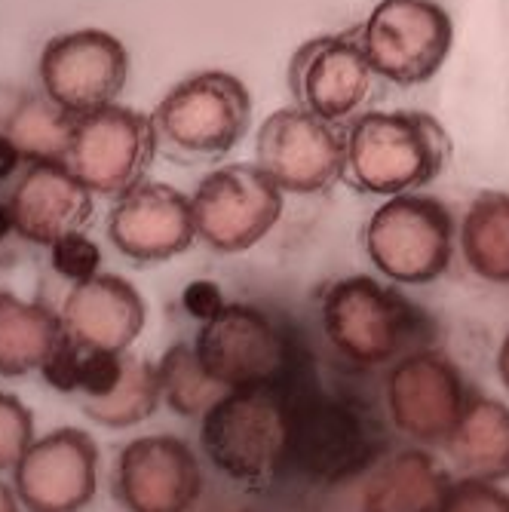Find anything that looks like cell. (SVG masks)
Returning a JSON list of instances; mask_svg holds the SVG:
<instances>
[{
	"label": "cell",
	"instance_id": "1",
	"mask_svg": "<svg viewBox=\"0 0 509 512\" xmlns=\"http://www.w3.org/2000/svg\"><path fill=\"white\" fill-rule=\"evenodd\" d=\"M451 160V135L424 111H368L347 126L344 178L362 194L402 197L436 181Z\"/></svg>",
	"mask_w": 509,
	"mask_h": 512
},
{
	"label": "cell",
	"instance_id": "2",
	"mask_svg": "<svg viewBox=\"0 0 509 512\" xmlns=\"http://www.w3.org/2000/svg\"><path fill=\"white\" fill-rule=\"evenodd\" d=\"M200 442L221 476L267 488L292 457V405L273 387L227 390L203 414Z\"/></svg>",
	"mask_w": 509,
	"mask_h": 512
},
{
	"label": "cell",
	"instance_id": "3",
	"mask_svg": "<svg viewBox=\"0 0 509 512\" xmlns=\"http://www.w3.org/2000/svg\"><path fill=\"white\" fill-rule=\"evenodd\" d=\"M151 120L166 157L181 163L221 160L252 126V96L237 74L200 71L175 83Z\"/></svg>",
	"mask_w": 509,
	"mask_h": 512
},
{
	"label": "cell",
	"instance_id": "4",
	"mask_svg": "<svg viewBox=\"0 0 509 512\" xmlns=\"http://www.w3.org/2000/svg\"><path fill=\"white\" fill-rule=\"evenodd\" d=\"M454 215L424 194L384 200L365 224V252L393 283L427 286L439 279L454 258Z\"/></svg>",
	"mask_w": 509,
	"mask_h": 512
},
{
	"label": "cell",
	"instance_id": "5",
	"mask_svg": "<svg viewBox=\"0 0 509 512\" xmlns=\"http://www.w3.org/2000/svg\"><path fill=\"white\" fill-rule=\"evenodd\" d=\"M454 25L436 0H381L359 25V43L375 74L396 86H418L439 74Z\"/></svg>",
	"mask_w": 509,
	"mask_h": 512
},
{
	"label": "cell",
	"instance_id": "6",
	"mask_svg": "<svg viewBox=\"0 0 509 512\" xmlns=\"http://www.w3.org/2000/svg\"><path fill=\"white\" fill-rule=\"evenodd\" d=\"M197 240L237 255L258 246L283 215V191L258 163L212 169L191 194Z\"/></svg>",
	"mask_w": 509,
	"mask_h": 512
},
{
	"label": "cell",
	"instance_id": "7",
	"mask_svg": "<svg viewBox=\"0 0 509 512\" xmlns=\"http://www.w3.org/2000/svg\"><path fill=\"white\" fill-rule=\"evenodd\" d=\"M286 77L298 108L338 129L356 123L375 102L378 74L359 43V28L301 43Z\"/></svg>",
	"mask_w": 509,
	"mask_h": 512
},
{
	"label": "cell",
	"instance_id": "8",
	"mask_svg": "<svg viewBox=\"0 0 509 512\" xmlns=\"http://www.w3.org/2000/svg\"><path fill=\"white\" fill-rule=\"evenodd\" d=\"M157 151L151 114L111 105L77 120L65 163L92 194L120 200L145 181Z\"/></svg>",
	"mask_w": 509,
	"mask_h": 512
},
{
	"label": "cell",
	"instance_id": "9",
	"mask_svg": "<svg viewBox=\"0 0 509 512\" xmlns=\"http://www.w3.org/2000/svg\"><path fill=\"white\" fill-rule=\"evenodd\" d=\"M414 307L372 276H344L322 295V329L350 362H393L414 335Z\"/></svg>",
	"mask_w": 509,
	"mask_h": 512
},
{
	"label": "cell",
	"instance_id": "10",
	"mask_svg": "<svg viewBox=\"0 0 509 512\" xmlns=\"http://www.w3.org/2000/svg\"><path fill=\"white\" fill-rule=\"evenodd\" d=\"M255 157L283 194H322L347 172V129L298 105L280 108L261 123Z\"/></svg>",
	"mask_w": 509,
	"mask_h": 512
},
{
	"label": "cell",
	"instance_id": "11",
	"mask_svg": "<svg viewBox=\"0 0 509 512\" xmlns=\"http://www.w3.org/2000/svg\"><path fill=\"white\" fill-rule=\"evenodd\" d=\"M40 89L74 120L117 105L126 86V46L99 28L53 37L40 53Z\"/></svg>",
	"mask_w": 509,
	"mask_h": 512
},
{
	"label": "cell",
	"instance_id": "12",
	"mask_svg": "<svg viewBox=\"0 0 509 512\" xmlns=\"http://www.w3.org/2000/svg\"><path fill=\"white\" fill-rule=\"evenodd\" d=\"M384 393L393 427L421 445H445L470 402L457 365L436 350H414L396 359Z\"/></svg>",
	"mask_w": 509,
	"mask_h": 512
},
{
	"label": "cell",
	"instance_id": "13",
	"mask_svg": "<svg viewBox=\"0 0 509 512\" xmlns=\"http://www.w3.org/2000/svg\"><path fill=\"white\" fill-rule=\"evenodd\" d=\"M194 350L203 371L224 390L273 387L286 368L283 335L249 304H227L215 319L203 322Z\"/></svg>",
	"mask_w": 509,
	"mask_h": 512
},
{
	"label": "cell",
	"instance_id": "14",
	"mask_svg": "<svg viewBox=\"0 0 509 512\" xmlns=\"http://www.w3.org/2000/svg\"><path fill=\"white\" fill-rule=\"evenodd\" d=\"M114 494L129 512H191L203 494L200 460L178 436H138L117 454Z\"/></svg>",
	"mask_w": 509,
	"mask_h": 512
},
{
	"label": "cell",
	"instance_id": "15",
	"mask_svg": "<svg viewBox=\"0 0 509 512\" xmlns=\"http://www.w3.org/2000/svg\"><path fill=\"white\" fill-rule=\"evenodd\" d=\"M99 448L77 427L31 442L16 467V497L31 512H77L96 497Z\"/></svg>",
	"mask_w": 509,
	"mask_h": 512
},
{
	"label": "cell",
	"instance_id": "16",
	"mask_svg": "<svg viewBox=\"0 0 509 512\" xmlns=\"http://www.w3.org/2000/svg\"><path fill=\"white\" fill-rule=\"evenodd\" d=\"M108 240L120 255L142 264L184 255L197 240L191 197L163 181H142L108 212Z\"/></svg>",
	"mask_w": 509,
	"mask_h": 512
},
{
	"label": "cell",
	"instance_id": "17",
	"mask_svg": "<svg viewBox=\"0 0 509 512\" xmlns=\"http://www.w3.org/2000/svg\"><path fill=\"white\" fill-rule=\"evenodd\" d=\"M372 436L362 417L326 396H310L292 405V457L319 482H341L372 460Z\"/></svg>",
	"mask_w": 509,
	"mask_h": 512
},
{
	"label": "cell",
	"instance_id": "18",
	"mask_svg": "<svg viewBox=\"0 0 509 512\" xmlns=\"http://www.w3.org/2000/svg\"><path fill=\"white\" fill-rule=\"evenodd\" d=\"M80 408L89 421L111 430H126L148 421L163 402L157 362L114 350L83 353L80 368Z\"/></svg>",
	"mask_w": 509,
	"mask_h": 512
},
{
	"label": "cell",
	"instance_id": "19",
	"mask_svg": "<svg viewBox=\"0 0 509 512\" xmlns=\"http://www.w3.org/2000/svg\"><path fill=\"white\" fill-rule=\"evenodd\" d=\"M16 234L34 246H56L65 237L86 234L92 224V191L68 163H31L10 194Z\"/></svg>",
	"mask_w": 509,
	"mask_h": 512
},
{
	"label": "cell",
	"instance_id": "20",
	"mask_svg": "<svg viewBox=\"0 0 509 512\" xmlns=\"http://www.w3.org/2000/svg\"><path fill=\"white\" fill-rule=\"evenodd\" d=\"M62 329L89 350L126 353L142 335L148 307L138 289L123 276L99 273L71 286L62 307Z\"/></svg>",
	"mask_w": 509,
	"mask_h": 512
},
{
	"label": "cell",
	"instance_id": "21",
	"mask_svg": "<svg viewBox=\"0 0 509 512\" xmlns=\"http://www.w3.org/2000/svg\"><path fill=\"white\" fill-rule=\"evenodd\" d=\"M445 451L464 479H509V408L491 396H470Z\"/></svg>",
	"mask_w": 509,
	"mask_h": 512
},
{
	"label": "cell",
	"instance_id": "22",
	"mask_svg": "<svg viewBox=\"0 0 509 512\" xmlns=\"http://www.w3.org/2000/svg\"><path fill=\"white\" fill-rule=\"evenodd\" d=\"M451 488V476L436 457L408 448L375 470L362 494V512H439Z\"/></svg>",
	"mask_w": 509,
	"mask_h": 512
},
{
	"label": "cell",
	"instance_id": "23",
	"mask_svg": "<svg viewBox=\"0 0 509 512\" xmlns=\"http://www.w3.org/2000/svg\"><path fill=\"white\" fill-rule=\"evenodd\" d=\"M77 120L65 114L46 92H13L0 99V132L10 135L22 160L31 163H65L71 132Z\"/></svg>",
	"mask_w": 509,
	"mask_h": 512
},
{
	"label": "cell",
	"instance_id": "24",
	"mask_svg": "<svg viewBox=\"0 0 509 512\" xmlns=\"http://www.w3.org/2000/svg\"><path fill=\"white\" fill-rule=\"evenodd\" d=\"M62 316L40 301H22L0 289V375L22 378L40 371L62 341Z\"/></svg>",
	"mask_w": 509,
	"mask_h": 512
},
{
	"label": "cell",
	"instance_id": "25",
	"mask_svg": "<svg viewBox=\"0 0 509 512\" xmlns=\"http://www.w3.org/2000/svg\"><path fill=\"white\" fill-rule=\"evenodd\" d=\"M460 255L488 283H509V194L482 191L460 218Z\"/></svg>",
	"mask_w": 509,
	"mask_h": 512
},
{
	"label": "cell",
	"instance_id": "26",
	"mask_svg": "<svg viewBox=\"0 0 509 512\" xmlns=\"http://www.w3.org/2000/svg\"><path fill=\"white\" fill-rule=\"evenodd\" d=\"M157 371L166 405L181 417H203L227 393L203 371L194 344H172L157 362Z\"/></svg>",
	"mask_w": 509,
	"mask_h": 512
},
{
	"label": "cell",
	"instance_id": "27",
	"mask_svg": "<svg viewBox=\"0 0 509 512\" xmlns=\"http://www.w3.org/2000/svg\"><path fill=\"white\" fill-rule=\"evenodd\" d=\"M34 442V421L22 399L0 393V470H16Z\"/></svg>",
	"mask_w": 509,
	"mask_h": 512
},
{
	"label": "cell",
	"instance_id": "28",
	"mask_svg": "<svg viewBox=\"0 0 509 512\" xmlns=\"http://www.w3.org/2000/svg\"><path fill=\"white\" fill-rule=\"evenodd\" d=\"M50 261H53V270L71 283H86V279L99 276V267H102V249L92 243L86 234H74V237H65L59 240L56 246H50Z\"/></svg>",
	"mask_w": 509,
	"mask_h": 512
},
{
	"label": "cell",
	"instance_id": "29",
	"mask_svg": "<svg viewBox=\"0 0 509 512\" xmlns=\"http://www.w3.org/2000/svg\"><path fill=\"white\" fill-rule=\"evenodd\" d=\"M439 512H509V494L497 482L457 479L451 482Z\"/></svg>",
	"mask_w": 509,
	"mask_h": 512
},
{
	"label": "cell",
	"instance_id": "30",
	"mask_svg": "<svg viewBox=\"0 0 509 512\" xmlns=\"http://www.w3.org/2000/svg\"><path fill=\"white\" fill-rule=\"evenodd\" d=\"M83 353H86L83 344H77L71 335H62V341L56 344V350L50 353V359H46L43 368H40L43 381L50 384L53 390H59V393L77 396V390H80Z\"/></svg>",
	"mask_w": 509,
	"mask_h": 512
},
{
	"label": "cell",
	"instance_id": "31",
	"mask_svg": "<svg viewBox=\"0 0 509 512\" xmlns=\"http://www.w3.org/2000/svg\"><path fill=\"white\" fill-rule=\"evenodd\" d=\"M181 304L194 319H200V325L215 319L227 307L221 289L212 283V279H194V283H188V289H184V295H181Z\"/></svg>",
	"mask_w": 509,
	"mask_h": 512
},
{
	"label": "cell",
	"instance_id": "32",
	"mask_svg": "<svg viewBox=\"0 0 509 512\" xmlns=\"http://www.w3.org/2000/svg\"><path fill=\"white\" fill-rule=\"evenodd\" d=\"M19 166H22L19 148L10 142V135H7V132H0V184H4L7 178H13Z\"/></svg>",
	"mask_w": 509,
	"mask_h": 512
},
{
	"label": "cell",
	"instance_id": "33",
	"mask_svg": "<svg viewBox=\"0 0 509 512\" xmlns=\"http://www.w3.org/2000/svg\"><path fill=\"white\" fill-rule=\"evenodd\" d=\"M497 375H500V384L509 393V332L503 335V341L497 347Z\"/></svg>",
	"mask_w": 509,
	"mask_h": 512
},
{
	"label": "cell",
	"instance_id": "34",
	"mask_svg": "<svg viewBox=\"0 0 509 512\" xmlns=\"http://www.w3.org/2000/svg\"><path fill=\"white\" fill-rule=\"evenodd\" d=\"M13 212H10V203H4L0 200V243H4L10 234H13Z\"/></svg>",
	"mask_w": 509,
	"mask_h": 512
},
{
	"label": "cell",
	"instance_id": "35",
	"mask_svg": "<svg viewBox=\"0 0 509 512\" xmlns=\"http://www.w3.org/2000/svg\"><path fill=\"white\" fill-rule=\"evenodd\" d=\"M0 512H19L16 506V494L10 491L7 482H0Z\"/></svg>",
	"mask_w": 509,
	"mask_h": 512
}]
</instances>
